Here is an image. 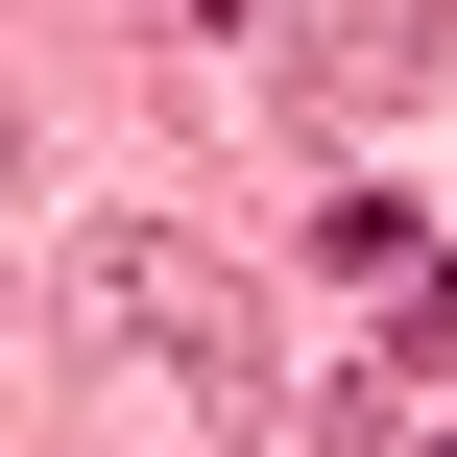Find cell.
<instances>
[{
    "instance_id": "6da1fadb",
    "label": "cell",
    "mask_w": 457,
    "mask_h": 457,
    "mask_svg": "<svg viewBox=\"0 0 457 457\" xmlns=\"http://www.w3.org/2000/svg\"><path fill=\"white\" fill-rule=\"evenodd\" d=\"M48 313H72L96 361H169V386H193V410H241V434H265V410H313V386L265 361V313H241L193 241H145V217H96V241L48 265Z\"/></svg>"
},
{
    "instance_id": "7a4b0ae2",
    "label": "cell",
    "mask_w": 457,
    "mask_h": 457,
    "mask_svg": "<svg viewBox=\"0 0 457 457\" xmlns=\"http://www.w3.org/2000/svg\"><path fill=\"white\" fill-rule=\"evenodd\" d=\"M434 48H457V0H289V96L313 120H386Z\"/></svg>"
},
{
    "instance_id": "3957f363",
    "label": "cell",
    "mask_w": 457,
    "mask_h": 457,
    "mask_svg": "<svg viewBox=\"0 0 457 457\" xmlns=\"http://www.w3.org/2000/svg\"><path fill=\"white\" fill-rule=\"evenodd\" d=\"M169 24H265V0H169Z\"/></svg>"
},
{
    "instance_id": "277c9868",
    "label": "cell",
    "mask_w": 457,
    "mask_h": 457,
    "mask_svg": "<svg viewBox=\"0 0 457 457\" xmlns=\"http://www.w3.org/2000/svg\"><path fill=\"white\" fill-rule=\"evenodd\" d=\"M410 457H457V434H410Z\"/></svg>"
}]
</instances>
